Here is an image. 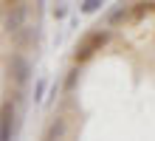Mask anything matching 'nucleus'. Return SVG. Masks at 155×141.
<instances>
[{
  "mask_svg": "<svg viewBox=\"0 0 155 141\" xmlns=\"http://www.w3.org/2000/svg\"><path fill=\"white\" fill-rule=\"evenodd\" d=\"M25 20H28V3H14L12 8H6V14H3V28H6V34L20 31V28L25 25Z\"/></svg>",
  "mask_w": 155,
  "mask_h": 141,
  "instance_id": "nucleus-2",
  "label": "nucleus"
},
{
  "mask_svg": "<svg viewBox=\"0 0 155 141\" xmlns=\"http://www.w3.org/2000/svg\"><path fill=\"white\" fill-rule=\"evenodd\" d=\"M42 93H45V79H40V82H37V90H34V99H37V102H45V96H42Z\"/></svg>",
  "mask_w": 155,
  "mask_h": 141,
  "instance_id": "nucleus-9",
  "label": "nucleus"
},
{
  "mask_svg": "<svg viewBox=\"0 0 155 141\" xmlns=\"http://www.w3.org/2000/svg\"><path fill=\"white\" fill-rule=\"evenodd\" d=\"M37 34H40V25H23L20 31L12 34V42L17 48H23V45H28V42H37Z\"/></svg>",
  "mask_w": 155,
  "mask_h": 141,
  "instance_id": "nucleus-5",
  "label": "nucleus"
},
{
  "mask_svg": "<svg viewBox=\"0 0 155 141\" xmlns=\"http://www.w3.org/2000/svg\"><path fill=\"white\" fill-rule=\"evenodd\" d=\"M110 40V31H90L85 40H82L79 45H76V51H74V59L76 62H85V59H90V56H93L96 51H102V45Z\"/></svg>",
  "mask_w": 155,
  "mask_h": 141,
  "instance_id": "nucleus-1",
  "label": "nucleus"
},
{
  "mask_svg": "<svg viewBox=\"0 0 155 141\" xmlns=\"http://www.w3.org/2000/svg\"><path fill=\"white\" fill-rule=\"evenodd\" d=\"M104 6V0H82V14H96Z\"/></svg>",
  "mask_w": 155,
  "mask_h": 141,
  "instance_id": "nucleus-8",
  "label": "nucleus"
},
{
  "mask_svg": "<svg viewBox=\"0 0 155 141\" xmlns=\"http://www.w3.org/2000/svg\"><path fill=\"white\" fill-rule=\"evenodd\" d=\"M65 133H68V121H65V116H57L48 127H45L42 141H62V138H65Z\"/></svg>",
  "mask_w": 155,
  "mask_h": 141,
  "instance_id": "nucleus-4",
  "label": "nucleus"
},
{
  "mask_svg": "<svg viewBox=\"0 0 155 141\" xmlns=\"http://www.w3.org/2000/svg\"><path fill=\"white\" fill-rule=\"evenodd\" d=\"M8 73H12V79H14L17 88H23V85L28 82V76H31V62L25 59L23 54H14L12 62H8Z\"/></svg>",
  "mask_w": 155,
  "mask_h": 141,
  "instance_id": "nucleus-3",
  "label": "nucleus"
},
{
  "mask_svg": "<svg viewBox=\"0 0 155 141\" xmlns=\"http://www.w3.org/2000/svg\"><path fill=\"white\" fill-rule=\"evenodd\" d=\"M74 85H76V71H71V76H68V82H65V88L71 90V88H74Z\"/></svg>",
  "mask_w": 155,
  "mask_h": 141,
  "instance_id": "nucleus-10",
  "label": "nucleus"
},
{
  "mask_svg": "<svg viewBox=\"0 0 155 141\" xmlns=\"http://www.w3.org/2000/svg\"><path fill=\"white\" fill-rule=\"evenodd\" d=\"M54 17H65V6H57V8H54Z\"/></svg>",
  "mask_w": 155,
  "mask_h": 141,
  "instance_id": "nucleus-11",
  "label": "nucleus"
},
{
  "mask_svg": "<svg viewBox=\"0 0 155 141\" xmlns=\"http://www.w3.org/2000/svg\"><path fill=\"white\" fill-rule=\"evenodd\" d=\"M124 17H127V6H124V3H118L113 12L107 14V25H118V23L124 20Z\"/></svg>",
  "mask_w": 155,
  "mask_h": 141,
  "instance_id": "nucleus-7",
  "label": "nucleus"
},
{
  "mask_svg": "<svg viewBox=\"0 0 155 141\" xmlns=\"http://www.w3.org/2000/svg\"><path fill=\"white\" fill-rule=\"evenodd\" d=\"M12 119H14V107L3 105V119H0V141H12Z\"/></svg>",
  "mask_w": 155,
  "mask_h": 141,
  "instance_id": "nucleus-6",
  "label": "nucleus"
}]
</instances>
